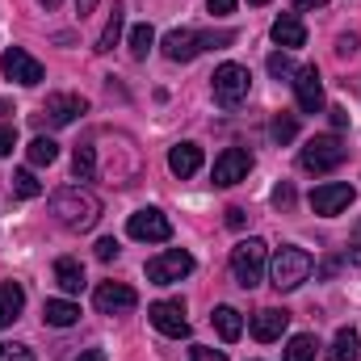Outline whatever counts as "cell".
Returning <instances> with one entry per match:
<instances>
[{"mask_svg":"<svg viewBox=\"0 0 361 361\" xmlns=\"http://www.w3.org/2000/svg\"><path fill=\"white\" fill-rule=\"evenodd\" d=\"M51 214L68 231H89L101 219V202L92 197L89 189H80V185H63V189L51 193Z\"/></svg>","mask_w":361,"mask_h":361,"instance_id":"cell-1","label":"cell"},{"mask_svg":"<svg viewBox=\"0 0 361 361\" xmlns=\"http://www.w3.org/2000/svg\"><path fill=\"white\" fill-rule=\"evenodd\" d=\"M235 42V30H214V34H202V30H173L169 38H164V55L173 59V63H189V59H197L202 51H219V47H231Z\"/></svg>","mask_w":361,"mask_h":361,"instance_id":"cell-2","label":"cell"},{"mask_svg":"<svg viewBox=\"0 0 361 361\" xmlns=\"http://www.w3.org/2000/svg\"><path fill=\"white\" fill-rule=\"evenodd\" d=\"M345 160H349V147L341 143V135H315V139H307V147L298 152V164H302L307 173H315V177L336 173Z\"/></svg>","mask_w":361,"mask_h":361,"instance_id":"cell-3","label":"cell"},{"mask_svg":"<svg viewBox=\"0 0 361 361\" xmlns=\"http://www.w3.org/2000/svg\"><path fill=\"white\" fill-rule=\"evenodd\" d=\"M231 273H235V286H244V290L261 286V277H265V240H257V235L240 240L231 248Z\"/></svg>","mask_w":361,"mask_h":361,"instance_id":"cell-4","label":"cell"},{"mask_svg":"<svg viewBox=\"0 0 361 361\" xmlns=\"http://www.w3.org/2000/svg\"><path fill=\"white\" fill-rule=\"evenodd\" d=\"M311 269H315L311 252L286 244V248H277V257H273V286H277L281 294H286V290H298V286L311 277Z\"/></svg>","mask_w":361,"mask_h":361,"instance_id":"cell-5","label":"cell"},{"mask_svg":"<svg viewBox=\"0 0 361 361\" xmlns=\"http://www.w3.org/2000/svg\"><path fill=\"white\" fill-rule=\"evenodd\" d=\"M252 89V76H248V68L244 63H223L219 72H214V101L223 105V109H235L244 97Z\"/></svg>","mask_w":361,"mask_h":361,"instance_id":"cell-6","label":"cell"},{"mask_svg":"<svg viewBox=\"0 0 361 361\" xmlns=\"http://www.w3.org/2000/svg\"><path fill=\"white\" fill-rule=\"evenodd\" d=\"M189 273H193V257L180 252V248H169V252H160V257L147 261V281L152 286H173V281L189 277Z\"/></svg>","mask_w":361,"mask_h":361,"instance_id":"cell-7","label":"cell"},{"mask_svg":"<svg viewBox=\"0 0 361 361\" xmlns=\"http://www.w3.org/2000/svg\"><path fill=\"white\" fill-rule=\"evenodd\" d=\"M80 114H89V101H85V97H76V92H55V97H47L38 122H42V126H68V122H76Z\"/></svg>","mask_w":361,"mask_h":361,"instance_id":"cell-8","label":"cell"},{"mask_svg":"<svg viewBox=\"0 0 361 361\" xmlns=\"http://www.w3.org/2000/svg\"><path fill=\"white\" fill-rule=\"evenodd\" d=\"M126 231H130V240H143V244H164L169 235H173V223L160 214V210H135L130 219H126Z\"/></svg>","mask_w":361,"mask_h":361,"instance_id":"cell-9","label":"cell"},{"mask_svg":"<svg viewBox=\"0 0 361 361\" xmlns=\"http://www.w3.org/2000/svg\"><path fill=\"white\" fill-rule=\"evenodd\" d=\"M0 68H4V76L8 80H17V85H25V89H34V85H42V63L30 55V51H21V47H8L4 51V59H0Z\"/></svg>","mask_w":361,"mask_h":361,"instance_id":"cell-10","label":"cell"},{"mask_svg":"<svg viewBox=\"0 0 361 361\" xmlns=\"http://www.w3.org/2000/svg\"><path fill=\"white\" fill-rule=\"evenodd\" d=\"M92 302H97L101 315H126V311L139 307V294H135L130 286H122V281H101V286L92 290Z\"/></svg>","mask_w":361,"mask_h":361,"instance_id":"cell-11","label":"cell"},{"mask_svg":"<svg viewBox=\"0 0 361 361\" xmlns=\"http://www.w3.org/2000/svg\"><path fill=\"white\" fill-rule=\"evenodd\" d=\"M147 319H152V328H156V332H164V336H173V341L189 336L185 307H180V302H173V298H160V302H152V307H147Z\"/></svg>","mask_w":361,"mask_h":361,"instance_id":"cell-12","label":"cell"},{"mask_svg":"<svg viewBox=\"0 0 361 361\" xmlns=\"http://www.w3.org/2000/svg\"><path fill=\"white\" fill-rule=\"evenodd\" d=\"M248 173H252V156L244 152V147H227L219 160H214V185H240V180H248Z\"/></svg>","mask_w":361,"mask_h":361,"instance_id":"cell-13","label":"cell"},{"mask_svg":"<svg viewBox=\"0 0 361 361\" xmlns=\"http://www.w3.org/2000/svg\"><path fill=\"white\" fill-rule=\"evenodd\" d=\"M353 206V185H345V180H328V185H319L315 193H311V210L315 214H341V210H349Z\"/></svg>","mask_w":361,"mask_h":361,"instance_id":"cell-14","label":"cell"},{"mask_svg":"<svg viewBox=\"0 0 361 361\" xmlns=\"http://www.w3.org/2000/svg\"><path fill=\"white\" fill-rule=\"evenodd\" d=\"M294 101H298L302 114H319L324 109V85H319L315 63H307V68L294 72Z\"/></svg>","mask_w":361,"mask_h":361,"instance_id":"cell-15","label":"cell"},{"mask_svg":"<svg viewBox=\"0 0 361 361\" xmlns=\"http://www.w3.org/2000/svg\"><path fill=\"white\" fill-rule=\"evenodd\" d=\"M252 336L261 341V345H273V341H281V332L290 328V311H277V307H265V311H257L252 315Z\"/></svg>","mask_w":361,"mask_h":361,"instance_id":"cell-16","label":"cell"},{"mask_svg":"<svg viewBox=\"0 0 361 361\" xmlns=\"http://www.w3.org/2000/svg\"><path fill=\"white\" fill-rule=\"evenodd\" d=\"M273 42H277L281 51H298V47H307V25H302L294 13H286V17L273 21Z\"/></svg>","mask_w":361,"mask_h":361,"instance_id":"cell-17","label":"cell"},{"mask_svg":"<svg viewBox=\"0 0 361 361\" xmlns=\"http://www.w3.org/2000/svg\"><path fill=\"white\" fill-rule=\"evenodd\" d=\"M169 169H173V177H193L197 169H202V147L197 143H177L173 152H169Z\"/></svg>","mask_w":361,"mask_h":361,"instance_id":"cell-18","label":"cell"},{"mask_svg":"<svg viewBox=\"0 0 361 361\" xmlns=\"http://www.w3.org/2000/svg\"><path fill=\"white\" fill-rule=\"evenodd\" d=\"M21 311H25V290L17 281H0V328L21 319Z\"/></svg>","mask_w":361,"mask_h":361,"instance_id":"cell-19","label":"cell"},{"mask_svg":"<svg viewBox=\"0 0 361 361\" xmlns=\"http://www.w3.org/2000/svg\"><path fill=\"white\" fill-rule=\"evenodd\" d=\"M55 281H59V290L63 294H80L89 281H85V265L76 261V257H59L55 261Z\"/></svg>","mask_w":361,"mask_h":361,"instance_id":"cell-20","label":"cell"},{"mask_svg":"<svg viewBox=\"0 0 361 361\" xmlns=\"http://www.w3.org/2000/svg\"><path fill=\"white\" fill-rule=\"evenodd\" d=\"M76 319H80V307H76V302H68V298H47L42 324H51V328H72Z\"/></svg>","mask_w":361,"mask_h":361,"instance_id":"cell-21","label":"cell"},{"mask_svg":"<svg viewBox=\"0 0 361 361\" xmlns=\"http://www.w3.org/2000/svg\"><path fill=\"white\" fill-rule=\"evenodd\" d=\"M210 324L219 328V336H223L227 345H235V341L244 336V319H240V311H235V307H214Z\"/></svg>","mask_w":361,"mask_h":361,"instance_id":"cell-22","label":"cell"},{"mask_svg":"<svg viewBox=\"0 0 361 361\" xmlns=\"http://www.w3.org/2000/svg\"><path fill=\"white\" fill-rule=\"evenodd\" d=\"M357 357H361V336L353 328H341L332 349H328V361H357Z\"/></svg>","mask_w":361,"mask_h":361,"instance_id":"cell-23","label":"cell"},{"mask_svg":"<svg viewBox=\"0 0 361 361\" xmlns=\"http://www.w3.org/2000/svg\"><path fill=\"white\" fill-rule=\"evenodd\" d=\"M122 25H126V8H122V4H114V13H109L105 30H101V38H97V51H101V55L118 47V38H122Z\"/></svg>","mask_w":361,"mask_h":361,"instance_id":"cell-24","label":"cell"},{"mask_svg":"<svg viewBox=\"0 0 361 361\" xmlns=\"http://www.w3.org/2000/svg\"><path fill=\"white\" fill-rule=\"evenodd\" d=\"M25 156H30V164H34V169H47V164H55V160H59V143H55V139H47V135H38V139L25 147Z\"/></svg>","mask_w":361,"mask_h":361,"instance_id":"cell-25","label":"cell"},{"mask_svg":"<svg viewBox=\"0 0 361 361\" xmlns=\"http://www.w3.org/2000/svg\"><path fill=\"white\" fill-rule=\"evenodd\" d=\"M72 173H76L80 180H92V177H97V147L80 143V147L72 152Z\"/></svg>","mask_w":361,"mask_h":361,"instance_id":"cell-26","label":"cell"},{"mask_svg":"<svg viewBox=\"0 0 361 361\" xmlns=\"http://www.w3.org/2000/svg\"><path fill=\"white\" fill-rule=\"evenodd\" d=\"M315 336H290V345H286V361H315Z\"/></svg>","mask_w":361,"mask_h":361,"instance_id":"cell-27","label":"cell"},{"mask_svg":"<svg viewBox=\"0 0 361 361\" xmlns=\"http://www.w3.org/2000/svg\"><path fill=\"white\" fill-rule=\"evenodd\" d=\"M269 135H273V143H281V147H286V143L298 135V114H277V118H273V126H269Z\"/></svg>","mask_w":361,"mask_h":361,"instance_id":"cell-28","label":"cell"},{"mask_svg":"<svg viewBox=\"0 0 361 361\" xmlns=\"http://www.w3.org/2000/svg\"><path fill=\"white\" fill-rule=\"evenodd\" d=\"M152 42H156V30H152V25H135V30H130V55H135V59H147Z\"/></svg>","mask_w":361,"mask_h":361,"instance_id":"cell-29","label":"cell"},{"mask_svg":"<svg viewBox=\"0 0 361 361\" xmlns=\"http://www.w3.org/2000/svg\"><path fill=\"white\" fill-rule=\"evenodd\" d=\"M13 193H17V197H38V193H42V185L34 180L30 169H21V173H13Z\"/></svg>","mask_w":361,"mask_h":361,"instance_id":"cell-30","label":"cell"},{"mask_svg":"<svg viewBox=\"0 0 361 361\" xmlns=\"http://www.w3.org/2000/svg\"><path fill=\"white\" fill-rule=\"evenodd\" d=\"M269 72L277 76V80H281V76H294L298 68H294V59H290L286 51H273V55H269Z\"/></svg>","mask_w":361,"mask_h":361,"instance_id":"cell-31","label":"cell"},{"mask_svg":"<svg viewBox=\"0 0 361 361\" xmlns=\"http://www.w3.org/2000/svg\"><path fill=\"white\" fill-rule=\"evenodd\" d=\"M0 361H34L25 345H0Z\"/></svg>","mask_w":361,"mask_h":361,"instance_id":"cell-32","label":"cell"},{"mask_svg":"<svg viewBox=\"0 0 361 361\" xmlns=\"http://www.w3.org/2000/svg\"><path fill=\"white\" fill-rule=\"evenodd\" d=\"M189 361H227L223 349H206V345H193L189 349Z\"/></svg>","mask_w":361,"mask_h":361,"instance_id":"cell-33","label":"cell"},{"mask_svg":"<svg viewBox=\"0 0 361 361\" xmlns=\"http://www.w3.org/2000/svg\"><path fill=\"white\" fill-rule=\"evenodd\" d=\"M273 206H294V185H286V180H281V185L273 189Z\"/></svg>","mask_w":361,"mask_h":361,"instance_id":"cell-34","label":"cell"},{"mask_svg":"<svg viewBox=\"0 0 361 361\" xmlns=\"http://www.w3.org/2000/svg\"><path fill=\"white\" fill-rule=\"evenodd\" d=\"M97 257H101V261H114V257H118V240H114V235L97 240Z\"/></svg>","mask_w":361,"mask_h":361,"instance_id":"cell-35","label":"cell"},{"mask_svg":"<svg viewBox=\"0 0 361 361\" xmlns=\"http://www.w3.org/2000/svg\"><path fill=\"white\" fill-rule=\"evenodd\" d=\"M336 55H357V34H341L336 38Z\"/></svg>","mask_w":361,"mask_h":361,"instance_id":"cell-36","label":"cell"},{"mask_svg":"<svg viewBox=\"0 0 361 361\" xmlns=\"http://www.w3.org/2000/svg\"><path fill=\"white\" fill-rule=\"evenodd\" d=\"M17 147V130L13 126H0V156H8Z\"/></svg>","mask_w":361,"mask_h":361,"instance_id":"cell-37","label":"cell"},{"mask_svg":"<svg viewBox=\"0 0 361 361\" xmlns=\"http://www.w3.org/2000/svg\"><path fill=\"white\" fill-rule=\"evenodd\" d=\"M244 223H248V214H244V206H231V210H227V227H235V231H240Z\"/></svg>","mask_w":361,"mask_h":361,"instance_id":"cell-38","label":"cell"},{"mask_svg":"<svg viewBox=\"0 0 361 361\" xmlns=\"http://www.w3.org/2000/svg\"><path fill=\"white\" fill-rule=\"evenodd\" d=\"M210 4V13L214 17H227V13H235V0H206Z\"/></svg>","mask_w":361,"mask_h":361,"instance_id":"cell-39","label":"cell"},{"mask_svg":"<svg viewBox=\"0 0 361 361\" xmlns=\"http://www.w3.org/2000/svg\"><path fill=\"white\" fill-rule=\"evenodd\" d=\"M349 261H353V265H361V227H357V240L349 244Z\"/></svg>","mask_w":361,"mask_h":361,"instance_id":"cell-40","label":"cell"},{"mask_svg":"<svg viewBox=\"0 0 361 361\" xmlns=\"http://www.w3.org/2000/svg\"><path fill=\"white\" fill-rule=\"evenodd\" d=\"M76 361H105V349H85Z\"/></svg>","mask_w":361,"mask_h":361,"instance_id":"cell-41","label":"cell"},{"mask_svg":"<svg viewBox=\"0 0 361 361\" xmlns=\"http://www.w3.org/2000/svg\"><path fill=\"white\" fill-rule=\"evenodd\" d=\"M92 8H97V0H76V13H80V17H89Z\"/></svg>","mask_w":361,"mask_h":361,"instance_id":"cell-42","label":"cell"},{"mask_svg":"<svg viewBox=\"0 0 361 361\" xmlns=\"http://www.w3.org/2000/svg\"><path fill=\"white\" fill-rule=\"evenodd\" d=\"M328 0H294V8H324Z\"/></svg>","mask_w":361,"mask_h":361,"instance_id":"cell-43","label":"cell"},{"mask_svg":"<svg viewBox=\"0 0 361 361\" xmlns=\"http://www.w3.org/2000/svg\"><path fill=\"white\" fill-rule=\"evenodd\" d=\"M38 4H47V8H59V0H38Z\"/></svg>","mask_w":361,"mask_h":361,"instance_id":"cell-44","label":"cell"},{"mask_svg":"<svg viewBox=\"0 0 361 361\" xmlns=\"http://www.w3.org/2000/svg\"><path fill=\"white\" fill-rule=\"evenodd\" d=\"M248 4H269V0H248Z\"/></svg>","mask_w":361,"mask_h":361,"instance_id":"cell-45","label":"cell"}]
</instances>
